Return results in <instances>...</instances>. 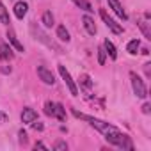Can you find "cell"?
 <instances>
[{"label": "cell", "mask_w": 151, "mask_h": 151, "mask_svg": "<svg viewBox=\"0 0 151 151\" xmlns=\"http://www.w3.org/2000/svg\"><path fill=\"white\" fill-rule=\"evenodd\" d=\"M53 117H57L59 121H66V109H64V105H60V103H55Z\"/></svg>", "instance_id": "5bb4252c"}, {"label": "cell", "mask_w": 151, "mask_h": 151, "mask_svg": "<svg viewBox=\"0 0 151 151\" xmlns=\"http://www.w3.org/2000/svg\"><path fill=\"white\" fill-rule=\"evenodd\" d=\"M18 137H20V142H22V144H27L29 139H27V132H25V130H20V132H18Z\"/></svg>", "instance_id": "d4e9b609"}, {"label": "cell", "mask_w": 151, "mask_h": 151, "mask_svg": "<svg viewBox=\"0 0 151 151\" xmlns=\"http://www.w3.org/2000/svg\"><path fill=\"white\" fill-rule=\"evenodd\" d=\"M139 48H140V41H139V39H132V41L126 45V52L132 53V55H135Z\"/></svg>", "instance_id": "ac0fdd59"}, {"label": "cell", "mask_w": 151, "mask_h": 151, "mask_svg": "<svg viewBox=\"0 0 151 151\" xmlns=\"http://www.w3.org/2000/svg\"><path fill=\"white\" fill-rule=\"evenodd\" d=\"M59 75L62 77V80L66 82V86H68V89H69V93H71V96H78L80 93H78V87H77V84H75V80L71 78V75H69V71L62 66V64H59Z\"/></svg>", "instance_id": "277c9868"}, {"label": "cell", "mask_w": 151, "mask_h": 151, "mask_svg": "<svg viewBox=\"0 0 151 151\" xmlns=\"http://www.w3.org/2000/svg\"><path fill=\"white\" fill-rule=\"evenodd\" d=\"M30 124H32V128H34L36 132H41V130L45 128V126H43V123H39V121H37V123H36V121H32Z\"/></svg>", "instance_id": "484cf974"}, {"label": "cell", "mask_w": 151, "mask_h": 151, "mask_svg": "<svg viewBox=\"0 0 151 151\" xmlns=\"http://www.w3.org/2000/svg\"><path fill=\"white\" fill-rule=\"evenodd\" d=\"M2 73H11V68H2Z\"/></svg>", "instance_id": "4dcf8cb0"}, {"label": "cell", "mask_w": 151, "mask_h": 151, "mask_svg": "<svg viewBox=\"0 0 151 151\" xmlns=\"http://www.w3.org/2000/svg\"><path fill=\"white\" fill-rule=\"evenodd\" d=\"M100 16H101V20L105 22V25H107L114 34H123V27H121L114 18H110V16H109L107 9H100Z\"/></svg>", "instance_id": "5b68a950"}, {"label": "cell", "mask_w": 151, "mask_h": 151, "mask_svg": "<svg viewBox=\"0 0 151 151\" xmlns=\"http://www.w3.org/2000/svg\"><path fill=\"white\" fill-rule=\"evenodd\" d=\"M27 11H29V4L27 2H16L14 4V16L16 18L23 20V16L27 14Z\"/></svg>", "instance_id": "30bf717a"}, {"label": "cell", "mask_w": 151, "mask_h": 151, "mask_svg": "<svg viewBox=\"0 0 151 151\" xmlns=\"http://www.w3.org/2000/svg\"><path fill=\"white\" fill-rule=\"evenodd\" d=\"M53 149H55V151H68V144H66L64 140H59V142L53 144Z\"/></svg>", "instance_id": "cb8c5ba5"}, {"label": "cell", "mask_w": 151, "mask_h": 151, "mask_svg": "<svg viewBox=\"0 0 151 151\" xmlns=\"http://www.w3.org/2000/svg\"><path fill=\"white\" fill-rule=\"evenodd\" d=\"M37 77L46 84V86H53L55 78H53V73L46 68V66H37Z\"/></svg>", "instance_id": "8992f818"}, {"label": "cell", "mask_w": 151, "mask_h": 151, "mask_svg": "<svg viewBox=\"0 0 151 151\" xmlns=\"http://www.w3.org/2000/svg\"><path fill=\"white\" fill-rule=\"evenodd\" d=\"M0 23H4V25H9L11 22H9V13H7V9H6V6L0 2Z\"/></svg>", "instance_id": "d6986e66"}, {"label": "cell", "mask_w": 151, "mask_h": 151, "mask_svg": "<svg viewBox=\"0 0 151 151\" xmlns=\"http://www.w3.org/2000/svg\"><path fill=\"white\" fill-rule=\"evenodd\" d=\"M103 48H105V52L109 53V57L110 59H117V50H116V46H114V43L112 41H109V39H105V43H103Z\"/></svg>", "instance_id": "4fadbf2b"}, {"label": "cell", "mask_w": 151, "mask_h": 151, "mask_svg": "<svg viewBox=\"0 0 151 151\" xmlns=\"http://www.w3.org/2000/svg\"><path fill=\"white\" fill-rule=\"evenodd\" d=\"M30 30H32V34L36 36V39H39L41 43H45V45H46L48 48L55 50L57 53H64V52H62V48H60V46H59V45H57L55 41L48 39V36H46V34H45V32H43V30H41L39 27H36V23H30Z\"/></svg>", "instance_id": "7a4b0ae2"}, {"label": "cell", "mask_w": 151, "mask_h": 151, "mask_svg": "<svg viewBox=\"0 0 151 151\" xmlns=\"http://www.w3.org/2000/svg\"><path fill=\"white\" fill-rule=\"evenodd\" d=\"M71 112H73V116H75V117L87 121V123H89L93 128H96L100 133H103V135H105V139H107L110 144H114L116 147H121V149L133 151V142H132V139H130L126 133H123L121 130H117L116 126H112L110 123H105V121H101V119H96V117H93V116L82 114V112H78L77 109H73Z\"/></svg>", "instance_id": "6da1fadb"}, {"label": "cell", "mask_w": 151, "mask_h": 151, "mask_svg": "<svg viewBox=\"0 0 151 151\" xmlns=\"http://www.w3.org/2000/svg\"><path fill=\"white\" fill-rule=\"evenodd\" d=\"M109 6H110V9H112L121 20H126V18H128V14H126V11L123 9V6H121L119 0H109Z\"/></svg>", "instance_id": "52a82bcc"}, {"label": "cell", "mask_w": 151, "mask_h": 151, "mask_svg": "<svg viewBox=\"0 0 151 151\" xmlns=\"http://www.w3.org/2000/svg\"><path fill=\"white\" fill-rule=\"evenodd\" d=\"M53 23H55V20H53L52 11H45V14H43V25H45L46 29H52Z\"/></svg>", "instance_id": "e0dca14e"}, {"label": "cell", "mask_w": 151, "mask_h": 151, "mask_svg": "<svg viewBox=\"0 0 151 151\" xmlns=\"http://www.w3.org/2000/svg\"><path fill=\"white\" fill-rule=\"evenodd\" d=\"M80 86H84L86 89H91L93 87V82H91V77H89V75H80Z\"/></svg>", "instance_id": "44dd1931"}, {"label": "cell", "mask_w": 151, "mask_h": 151, "mask_svg": "<svg viewBox=\"0 0 151 151\" xmlns=\"http://www.w3.org/2000/svg\"><path fill=\"white\" fill-rule=\"evenodd\" d=\"M53 110H55V103H53V101H46V103H45V114L53 117Z\"/></svg>", "instance_id": "603a6c76"}, {"label": "cell", "mask_w": 151, "mask_h": 151, "mask_svg": "<svg viewBox=\"0 0 151 151\" xmlns=\"http://www.w3.org/2000/svg\"><path fill=\"white\" fill-rule=\"evenodd\" d=\"M71 2L77 6V7H80V9L87 11V13H91V11H93V6H91L89 0H71Z\"/></svg>", "instance_id": "2e32d148"}, {"label": "cell", "mask_w": 151, "mask_h": 151, "mask_svg": "<svg viewBox=\"0 0 151 151\" xmlns=\"http://www.w3.org/2000/svg\"><path fill=\"white\" fill-rule=\"evenodd\" d=\"M149 110H151V105H149V103H144V105H142V112H144V114H149Z\"/></svg>", "instance_id": "83f0119b"}, {"label": "cell", "mask_w": 151, "mask_h": 151, "mask_svg": "<svg viewBox=\"0 0 151 151\" xmlns=\"http://www.w3.org/2000/svg\"><path fill=\"white\" fill-rule=\"evenodd\" d=\"M13 57H14V53H13L11 46H9L7 43H4V41H0V59H4V60H11Z\"/></svg>", "instance_id": "9c48e42d"}, {"label": "cell", "mask_w": 151, "mask_h": 151, "mask_svg": "<svg viewBox=\"0 0 151 151\" xmlns=\"http://www.w3.org/2000/svg\"><path fill=\"white\" fill-rule=\"evenodd\" d=\"M7 37H9V43H11V45H13L18 52H25L23 45L18 41V37H16V34H14V30H13V29H9V30H7Z\"/></svg>", "instance_id": "8fae6325"}, {"label": "cell", "mask_w": 151, "mask_h": 151, "mask_svg": "<svg viewBox=\"0 0 151 151\" xmlns=\"http://www.w3.org/2000/svg\"><path fill=\"white\" fill-rule=\"evenodd\" d=\"M37 147H39V149H48V147H46L43 142H36V149H37Z\"/></svg>", "instance_id": "f1b7e54d"}, {"label": "cell", "mask_w": 151, "mask_h": 151, "mask_svg": "<svg viewBox=\"0 0 151 151\" xmlns=\"http://www.w3.org/2000/svg\"><path fill=\"white\" fill-rule=\"evenodd\" d=\"M82 22H84V27H86V30H87L91 36H94V34H96V25H94V20H93L89 14H86V16L82 18Z\"/></svg>", "instance_id": "7c38bea8"}, {"label": "cell", "mask_w": 151, "mask_h": 151, "mask_svg": "<svg viewBox=\"0 0 151 151\" xmlns=\"http://www.w3.org/2000/svg\"><path fill=\"white\" fill-rule=\"evenodd\" d=\"M130 78H132V89H133L135 96L140 98V100H146L147 98V89L144 86V80L139 77L135 71H130Z\"/></svg>", "instance_id": "3957f363"}, {"label": "cell", "mask_w": 151, "mask_h": 151, "mask_svg": "<svg viewBox=\"0 0 151 151\" xmlns=\"http://www.w3.org/2000/svg\"><path fill=\"white\" fill-rule=\"evenodd\" d=\"M140 52H142V53H144V55H149V50H147V48H142V50H140Z\"/></svg>", "instance_id": "f546056e"}, {"label": "cell", "mask_w": 151, "mask_h": 151, "mask_svg": "<svg viewBox=\"0 0 151 151\" xmlns=\"http://www.w3.org/2000/svg\"><path fill=\"white\" fill-rule=\"evenodd\" d=\"M0 119H6V116H4V114H0Z\"/></svg>", "instance_id": "1f68e13d"}, {"label": "cell", "mask_w": 151, "mask_h": 151, "mask_svg": "<svg viewBox=\"0 0 151 151\" xmlns=\"http://www.w3.org/2000/svg\"><path fill=\"white\" fill-rule=\"evenodd\" d=\"M57 37H59L60 41H64V43H69V39H71V37H69V32L66 30L64 25H59V27H57Z\"/></svg>", "instance_id": "9a60e30c"}, {"label": "cell", "mask_w": 151, "mask_h": 151, "mask_svg": "<svg viewBox=\"0 0 151 151\" xmlns=\"http://www.w3.org/2000/svg\"><path fill=\"white\" fill-rule=\"evenodd\" d=\"M36 119H37V112H36L34 109L25 107V109L22 110V121H23V123H32V121H36Z\"/></svg>", "instance_id": "ba28073f"}, {"label": "cell", "mask_w": 151, "mask_h": 151, "mask_svg": "<svg viewBox=\"0 0 151 151\" xmlns=\"http://www.w3.org/2000/svg\"><path fill=\"white\" fill-rule=\"evenodd\" d=\"M144 73H146V77H147V78H151V64H149V62L144 64Z\"/></svg>", "instance_id": "4316f807"}, {"label": "cell", "mask_w": 151, "mask_h": 151, "mask_svg": "<svg viewBox=\"0 0 151 151\" xmlns=\"http://www.w3.org/2000/svg\"><path fill=\"white\" fill-rule=\"evenodd\" d=\"M137 25L140 27V30H142V34L146 36V39H151V30H149V27H147V22H144V20H137Z\"/></svg>", "instance_id": "ffe728a7"}, {"label": "cell", "mask_w": 151, "mask_h": 151, "mask_svg": "<svg viewBox=\"0 0 151 151\" xmlns=\"http://www.w3.org/2000/svg\"><path fill=\"white\" fill-rule=\"evenodd\" d=\"M105 59H107V52H105L103 46H100V48H98V62H100V66L105 64Z\"/></svg>", "instance_id": "7402d4cb"}]
</instances>
